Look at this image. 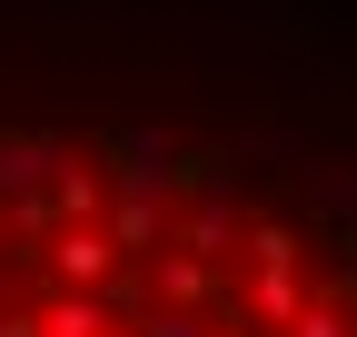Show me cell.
<instances>
[{"mask_svg": "<svg viewBox=\"0 0 357 337\" xmlns=\"http://www.w3.org/2000/svg\"><path fill=\"white\" fill-rule=\"evenodd\" d=\"M70 159H79V149H70L60 130H0V219H10L20 238H50V228H60L50 189H60Z\"/></svg>", "mask_w": 357, "mask_h": 337, "instance_id": "cell-1", "label": "cell"}, {"mask_svg": "<svg viewBox=\"0 0 357 337\" xmlns=\"http://www.w3.org/2000/svg\"><path fill=\"white\" fill-rule=\"evenodd\" d=\"M248 189H238V159L218 149V159H189V219H178V248H199L208 268H229L238 248H248Z\"/></svg>", "mask_w": 357, "mask_h": 337, "instance_id": "cell-2", "label": "cell"}, {"mask_svg": "<svg viewBox=\"0 0 357 337\" xmlns=\"http://www.w3.org/2000/svg\"><path fill=\"white\" fill-rule=\"evenodd\" d=\"M109 189H119V198H159V208H178V198H189L178 130H159V119H129V130L109 139Z\"/></svg>", "mask_w": 357, "mask_h": 337, "instance_id": "cell-3", "label": "cell"}, {"mask_svg": "<svg viewBox=\"0 0 357 337\" xmlns=\"http://www.w3.org/2000/svg\"><path fill=\"white\" fill-rule=\"evenodd\" d=\"M199 40L208 50H307L318 40V10H298V0H208Z\"/></svg>", "mask_w": 357, "mask_h": 337, "instance_id": "cell-4", "label": "cell"}, {"mask_svg": "<svg viewBox=\"0 0 357 337\" xmlns=\"http://www.w3.org/2000/svg\"><path fill=\"white\" fill-rule=\"evenodd\" d=\"M40 268H50V288H109V278H119V238H109V219L50 228V238H40Z\"/></svg>", "mask_w": 357, "mask_h": 337, "instance_id": "cell-5", "label": "cell"}, {"mask_svg": "<svg viewBox=\"0 0 357 337\" xmlns=\"http://www.w3.org/2000/svg\"><path fill=\"white\" fill-rule=\"evenodd\" d=\"M129 318L109 308V288H50L40 298V337H119Z\"/></svg>", "mask_w": 357, "mask_h": 337, "instance_id": "cell-6", "label": "cell"}, {"mask_svg": "<svg viewBox=\"0 0 357 337\" xmlns=\"http://www.w3.org/2000/svg\"><path fill=\"white\" fill-rule=\"evenodd\" d=\"M298 308H307V268H298V258H288V268H258V258H248V327L278 337Z\"/></svg>", "mask_w": 357, "mask_h": 337, "instance_id": "cell-7", "label": "cell"}, {"mask_svg": "<svg viewBox=\"0 0 357 337\" xmlns=\"http://www.w3.org/2000/svg\"><path fill=\"white\" fill-rule=\"evenodd\" d=\"M149 298H169V308H208V298H218V268L199 258V248L169 238L159 258H149Z\"/></svg>", "mask_w": 357, "mask_h": 337, "instance_id": "cell-8", "label": "cell"}, {"mask_svg": "<svg viewBox=\"0 0 357 337\" xmlns=\"http://www.w3.org/2000/svg\"><path fill=\"white\" fill-rule=\"evenodd\" d=\"M109 159H70L60 168V189H50V208H60V228H79V219H109Z\"/></svg>", "mask_w": 357, "mask_h": 337, "instance_id": "cell-9", "label": "cell"}, {"mask_svg": "<svg viewBox=\"0 0 357 337\" xmlns=\"http://www.w3.org/2000/svg\"><path fill=\"white\" fill-rule=\"evenodd\" d=\"M109 238H119V258H159V248H169V208L159 198H109Z\"/></svg>", "mask_w": 357, "mask_h": 337, "instance_id": "cell-10", "label": "cell"}, {"mask_svg": "<svg viewBox=\"0 0 357 337\" xmlns=\"http://www.w3.org/2000/svg\"><path fill=\"white\" fill-rule=\"evenodd\" d=\"M278 337H357V308L337 298V288H307V308H298Z\"/></svg>", "mask_w": 357, "mask_h": 337, "instance_id": "cell-11", "label": "cell"}, {"mask_svg": "<svg viewBox=\"0 0 357 337\" xmlns=\"http://www.w3.org/2000/svg\"><path fill=\"white\" fill-rule=\"evenodd\" d=\"M307 208L328 228H357V168H307Z\"/></svg>", "mask_w": 357, "mask_h": 337, "instance_id": "cell-12", "label": "cell"}, {"mask_svg": "<svg viewBox=\"0 0 357 337\" xmlns=\"http://www.w3.org/2000/svg\"><path fill=\"white\" fill-rule=\"evenodd\" d=\"M129 337H218V327H208V308H169V298H149L139 318H129Z\"/></svg>", "mask_w": 357, "mask_h": 337, "instance_id": "cell-13", "label": "cell"}, {"mask_svg": "<svg viewBox=\"0 0 357 337\" xmlns=\"http://www.w3.org/2000/svg\"><path fill=\"white\" fill-rule=\"evenodd\" d=\"M248 258H258V268H288V258H307V238H298L288 219H268V208H258V219H248Z\"/></svg>", "mask_w": 357, "mask_h": 337, "instance_id": "cell-14", "label": "cell"}, {"mask_svg": "<svg viewBox=\"0 0 357 337\" xmlns=\"http://www.w3.org/2000/svg\"><path fill=\"white\" fill-rule=\"evenodd\" d=\"M0 337H40V308H20V298H0Z\"/></svg>", "mask_w": 357, "mask_h": 337, "instance_id": "cell-15", "label": "cell"}, {"mask_svg": "<svg viewBox=\"0 0 357 337\" xmlns=\"http://www.w3.org/2000/svg\"><path fill=\"white\" fill-rule=\"evenodd\" d=\"M10 278H20V258H10V248H0V298H10Z\"/></svg>", "mask_w": 357, "mask_h": 337, "instance_id": "cell-16", "label": "cell"}, {"mask_svg": "<svg viewBox=\"0 0 357 337\" xmlns=\"http://www.w3.org/2000/svg\"><path fill=\"white\" fill-rule=\"evenodd\" d=\"M218 337H258V327H218Z\"/></svg>", "mask_w": 357, "mask_h": 337, "instance_id": "cell-17", "label": "cell"}]
</instances>
